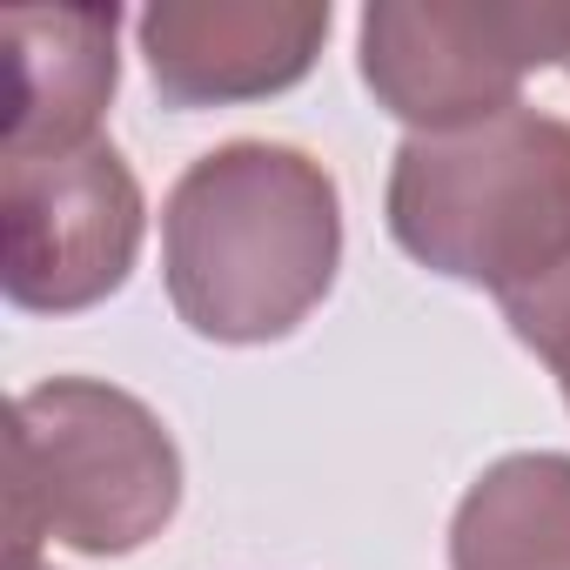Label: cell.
Masks as SVG:
<instances>
[{
	"mask_svg": "<svg viewBox=\"0 0 570 570\" xmlns=\"http://www.w3.org/2000/svg\"><path fill=\"white\" fill-rule=\"evenodd\" d=\"M336 275V188L296 148L202 155L168 202V282L188 330L222 343L289 336Z\"/></svg>",
	"mask_w": 570,
	"mask_h": 570,
	"instance_id": "cell-1",
	"label": "cell"
},
{
	"mask_svg": "<svg viewBox=\"0 0 570 570\" xmlns=\"http://www.w3.org/2000/svg\"><path fill=\"white\" fill-rule=\"evenodd\" d=\"M396 242L497 296H523L570 262V128L530 108L416 135L390 188Z\"/></svg>",
	"mask_w": 570,
	"mask_h": 570,
	"instance_id": "cell-2",
	"label": "cell"
},
{
	"mask_svg": "<svg viewBox=\"0 0 570 570\" xmlns=\"http://www.w3.org/2000/svg\"><path fill=\"white\" fill-rule=\"evenodd\" d=\"M570 61V8H370L363 75L403 121L463 128L517 108V75Z\"/></svg>",
	"mask_w": 570,
	"mask_h": 570,
	"instance_id": "cell-3",
	"label": "cell"
},
{
	"mask_svg": "<svg viewBox=\"0 0 570 570\" xmlns=\"http://www.w3.org/2000/svg\"><path fill=\"white\" fill-rule=\"evenodd\" d=\"M330 8H155L141 48L168 101L268 95L309 75Z\"/></svg>",
	"mask_w": 570,
	"mask_h": 570,
	"instance_id": "cell-4",
	"label": "cell"
},
{
	"mask_svg": "<svg viewBox=\"0 0 570 570\" xmlns=\"http://www.w3.org/2000/svg\"><path fill=\"white\" fill-rule=\"evenodd\" d=\"M456 570H570V463H497L456 517Z\"/></svg>",
	"mask_w": 570,
	"mask_h": 570,
	"instance_id": "cell-5",
	"label": "cell"
},
{
	"mask_svg": "<svg viewBox=\"0 0 570 570\" xmlns=\"http://www.w3.org/2000/svg\"><path fill=\"white\" fill-rule=\"evenodd\" d=\"M48 28H55V141H75L88 135L95 108L115 95V14L55 8ZM8 48L21 68V115H14V155H21L48 115V88H41V48L14 14H8Z\"/></svg>",
	"mask_w": 570,
	"mask_h": 570,
	"instance_id": "cell-6",
	"label": "cell"
},
{
	"mask_svg": "<svg viewBox=\"0 0 570 570\" xmlns=\"http://www.w3.org/2000/svg\"><path fill=\"white\" fill-rule=\"evenodd\" d=\"M503 309H510L517 336H523L530 350H543V356L563 370V383H570V262H563L557 275H543L537 289L503 296Z\"/></svg>",
	"mask_w": 570,
	"mask_h": 570,
	"instance_id": "cell-7",
	"label": "cell"
}]
</instances>
